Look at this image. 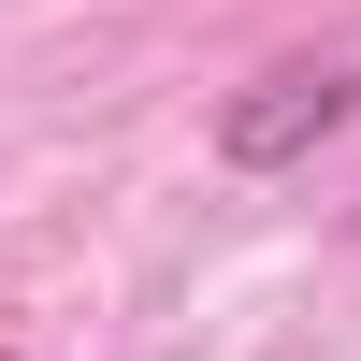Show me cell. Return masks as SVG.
Instances as JSON below:
<instances>
[{
  "label": "cell",
  "instance_id": "7a4b0ae2",
  "mask_svg": "<svg viewBox=\"0 0 361 361\" xmlns=\"http://www.w3.org/2000/svg\"><path fill=\"white\" fill-rule=\"evenodd\" d=\"M0 361H15V347H0Z\"/></svg>",
  "mask_w": 361,
  "mask_h": 361
},
{
  "label": "cell",
  "instance_id": "6da1fadb",
  "mask_svg": "<svg viewBox=\"0 0 361 361\" xmlns=\"http://www.w3.org/2000/svg\"><path fill=\"white\" fill-rule=\"evenodd\" d=\"M347 116H361V58H275V73H246L217 102V159L231 173H304Z\"/></svg>",
  "mask_w": 361,
  "mask_h": 361
}]
</instances>
